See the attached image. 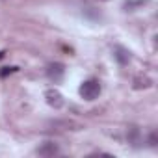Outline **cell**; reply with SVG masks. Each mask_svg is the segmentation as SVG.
<instances>
[{
	"mask_svg": "<svg viewBox=\"0 0 158 158\" xmlns=\"http://www.w3.org/2000/svg\"><path fill=\"white\" fill-rule=\"evenodd\" d=\"M4 56H6V52H4V50H0V60H2Z\"/></svg>",
	"mask_w": 158,
	"mask_h": 158,
	"instance_id": "cell-9",
	"label": "cell"
},
{
	"mask_svg": "<svg viewBox=\"0 0 158 158\" xmlns=\"http://www.w3.org/2000/svg\"><path fill=\"white\" fill-rule=\"evenodd\" d=\"M45 101H47V104L52 106L54 110H60V108L65 104L63 95H61L58 89H47V91H45Z\"/></svg>",
	"mask_w": 158,
	"mask_h": 158,
	"instance_id": "cell-2",
	"label": "cell"
},
{
	"mask_svg": "<svg viewBox=\"0 0 158 158\" xmlns=\"http://www.w3.org/2000/svg\"><path fill=\"white\" fill-rule=\"evenodd\" d=\"M17 71H19L17 67H2V69H0V76L6 78L8 74H13V73H17Z\"/></svg>",
	"mask_w": 158,
	"mask_h": 158,
	"instance_id": "cell-7",
	"label": "cell"
},
{
	"mask_svg": "<svg viewBox=\"0 0 158 158\" xmlns=\"http://www.w3.org/2000/svg\"><path fill=\"white\" fill-rule=\"evenodd\" d=\"M60 152V147L56 145V143H52V141H47V143H43L39 149H37V154L39 156H54V154H58Z\"/></svg>",
	"mask_w": 158,
	"mask_h": 158,
	"instance_id": "cell-4",
	"label": "cell"
},
{
	"mask_svg": "<svg viewBox=\"0 0 158 158\" xmlns=\"http://www.w3.org/2000/svg\"><path fill=\"white\" fill-rule=\"evenodd\" d=\"M63 74H65V67L61 63H50L47 67V76L50 78L52 82H60L63 78Z\"/></svg>",
	"mask_w": 158,
	"mask_h": 158,
	"instance_id": "cell-3",
	"label": "cell"
},
{
	"mask_svg": "<svg viewBox=\"0 0 158 158\" xmlns=\"http://www.w3.org/2000/svg\"><path fill=\"white\" fill-rule=\"evenodd\" d=\"M151 86H152V80H151L149 76H138V78H134V88L136 89H147Z\"/></svg>",
	"mask_w": 158,
	"mask_h": 158,
	"instance_id": "cell-6",
	"label": "cell"
},
{
	"mask_svg": "<svg viewBox=\"0 0 158 158\" xmlns=\"http://www.w3.org/2000/svg\"><path fill=\"white\" fill-rule=\"evenodd\" d=\"M101 2H108V0H101Z\"/></svg>",
	"mask_w": 158,
	"mask_h": 158,
	"instance_id": "cell-10",
	"label": "cell"
},
{
	"mask_svg": "<svg viewBox=\"0 0 158 158\" xmlns=\"http://www.w3.org/2000/svg\"><path fill=\"white\" fill-rule=\"evenodd\" d=\"M149 143H151V147H156V132H152V134H151V139H149Z\"/></svg>",
	"mask_w": 158,
	"mask_h": 158,
	"instance_id": "cell-8",
	"label": "cell"
},
{
	"mask_svg": "<svg viewBox=\"0 0 158 158\" xmlns=\"http://www.w3.org/2000/svg\"><path fill=\"white\" fill-rule=\"evenodd\" d=\"M80 97L84 101H95L99 95H101V82L95 80V78H91V80H86L82 86H80Z\"/></svg>",
	"mask_w": 158,
	"mask_h": 158,
	"instance_id": "cell-1",
	"label": "cell"
},
{
	"mask_svg": "<svg viewBox=\"0 0 158 158\" xmlns=\"http://www.w3.org/2000/svg\"><path fill=\"white\" fill-rule=\"evenodd\" d=\"M114 56H115V60H117L121 65H127V63L130 61V52H128L127 48H123V47H115V48H114Z\"/></svg>",
	"mask_w": 158,
	"mask_h": 158,
	"instance_id": "cell-5",
	"label": "cell"
}]
</instances>
